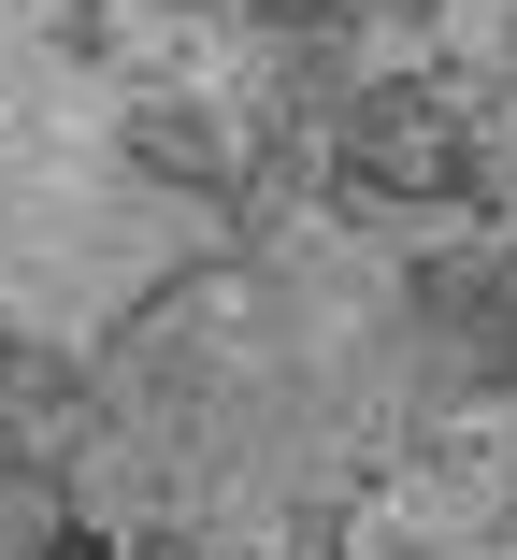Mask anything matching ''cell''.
<instances>
[{
	"label": "cell",
	"instance_id": "obj_1",
	"mask_svg": "<svg viewBox=\"0 0 517 560\" xmlns=\"http://www.w3.org/2000/svg\"><path fill=\"white\" fill-rule=\"evenodd\" d=\"M331 215H489V116L446 72H360L331 116Z\"/></svg>",
	"mask_w": 517,
	"mask_h": 560
},
{
	"label": "cell",
	"instance_id": "obj_2",
	"mask_svg": "<svg viewBox=\"0 0 517 560\" xmlns=\"http://www.w3.org/2000/svg\"><path fill=\"white\" fill-rule=\"evenodd\" d=\"M116 173L158 201H216L245 187V101H201V86H130L116 101Z\"/></svg>",
	"mask_w": 517,
	"mask_h": 560
},
{
	"label": "cell",
	"instance_id": "obj_3",
	"mask_svg": "<svg viewBox=\"0 0 517 560\" xmlns=\"http://www.w3.org/2000/svg\"><path fill=\"white\" fill-rule=\"evenodd\" d=\"M116 15H130V0H44V44H58L72 72H116V58H130V30H116Z\"/></svg>",
	"mask_w": 517,
	"mask_h": 560
},
{
	"label": "cell",
	"instance_id": "obj_4",
	"mask_svg": "<svg viewBox=\"0 0 517 560\" xmlns=\"http://www.w3.org/2000/svg\"><path fill=\"white\" fill-rule=\"evenodd\" d=\"M30 560H130V532H116V517H101V503H72V517H58V532H44Z\"/></svg>",
	"mask_w": 517,
	"mask_h": 560
},
{
	"label": "cell",
	"instance_id": "obj_5",
	"mask_svg": "<svg viewBox=\"0 0 517 560\" xmlns=\"http://www.w3.org/2000/svg\"><path fill=\"white\" fill-rule=\"evenodd\" d=\"M130 560H273V546H216V532H187V517H144Z\"/></svg>",
	"mask_w": 517,
	"mask_h": 560
},
{
	"label": "cell",
	"instance_id": "obj_6",
	"mask_svg": "<svg viewBox=\"0 0 517 560\" xmlns=\"http://www.w3.org/2000/svg\"><path fill=\"white\" fill-rule=\"evenodd\" d=\"M245 30H302V15H374V0H231Z\"/></svg>",
	"mask_w": 517,
	"mask_h": 560
},
{
	"label": "cell",
	"instance_id": "obj_7",
	"mask_svg": "<svg viewBox=\"0 0 517 560\" xmlns=\"http://www.w3.org/2000/svg\"><path fill=\"white\" fill-rule=\"evenodd\" d=\"M130 15H158V30H201V15H231V0H130Z\"/></svg>",
	"mask_w": 517,
	"mask_h": 560
}]
</instances>
